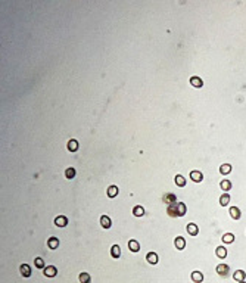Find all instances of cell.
<instances>
[{"instance_id":"1","label":"cell","mask_w":246,"mask_h":283,"mask_svg":"<svg viewBox=\"0 0 246 283\" xmlns=\"http://www.w3.org/2000/svg\"><path fill=\"white\" fill-rule=\"evenodd\" d=\"M179 200H175V202H173V204H169L168 205V210H167V212H168L169 217H179Z\"/></svg>"},{"instance_id":"30","label":"cell","mask_w":246,"mask_h":283,"mask_svg":"<svg viewBox=\"0 0 246 283\" xmlns=\"http://www.w3.org/2000/svg\"><path fill=\"white\" fill-rule=\"evenodd\" d=\"M34 264H35L37 269H46V267H44V259L40 258V257H37V258L34 259Z\"/></svg>"},{"instance_id":"23","label":"cell","mask_w":246,"mask_h":283,"mask_svg":"<svg viewBox=\"0 0 246 283\" xmlns=\"http://www.w3.org/2000/svg\"><path fill=\"white\" fill-rule=\"evenodd\" d=\"M118 195V187L116 186H109V189H108V196L109 198H115V196Z\"/></svg>"},{"instance_id":"22","label":"cell","mask_w":246,"mask_h":283,"mask_svg":"<svg viewBox=\"0 0 246 283\" xmlns=\"http://www.w3.org/2000/svg\"><path fill=\"white\" fill-rule=\"evenodd\" d=\"M220 173L224 174V176H226V174H230V173H232V165H230V164H222V165L220 167Z\"/></svg>"},{"instance_id":"26","label":"cell","mask_w":246,"mask_h":283,"mask_svg":"<svg viewBox=\"0 0 246 283\" xmlns=\"http://www.w3.org/2000/svg\"><path fill=\"white\" fill-rule=\"evenodd\" d=\"M220 186H221V189L226 192V193L230 190V189H232V183H230L228 180H222L221 183H220Z\"/></svg>"},{"instance_id":"25","label":"cell","mask_w":246,"mask_h":283,"mask_svg":"<svg viewBox=\"0 0 246 283\" xmlns=\"http://www.w3.org/2000/svg\"><path fill=\"white\" fill-rule=\"evenodd\" d=\"M175 184L180 186V187L186 186V179H184L181 174H177V176H175Z\"/></svg>"},{"instance_id":"7","label":"cell","mask_w":246,"mask_h":283,"mask_svg":"<svg viewBox=\"0 0 246 283\" xmlns=\"http://www.w3.org/2000/svg\"><path fill=\"white\" fill-rule=\"evenodd\" d=\"M100 224H102L103 229H111L112 221H111V218H109L108 215H102V217H100Z\"/></svg>"},{"instance_id":"11","label":"cell","mask_w":246,"mask_h":283,"mask_svg":"<svg viewBox=\"0 0 246 283\" xmlns=\"http://www.w3.org/2000/svg\"><path fill=\"white\" fill-rule=\"evenodd\" d=\"M174 243H175V248L179 249V251H181V249H184V246H186V240H184V238L179 236V238H175Z\"/></svg>"},{"instance_id":"15","label":"cell","mask_w":246,"mask_h":283,"mask_svg":"<svg viewBox=\"0 0 246 283\" xmlns=\"http://www.w3.org/2000/svg\"><path fill=\"white\" fill-rule=\"evenodd\" d=\"M230 215H232L233 220H239L242 217V212L237 206H232V208H230Z\"/></svg>"},{"instance_id":"4","label":"cell","mask_w":246,"mask_h":283,"mask_svg":"<svg viewBox=\"0 0 246 283\" xmlns=\"http://www.w3.org/2000/svg\"><path fill=\"white\" fill-rule=\"evenodd\" d=\"M55 224L58 226V227H65L68 224V218L65 215H58L56 218H55Z\"/></svg>"},{"instance_id":"32","label":"cell","mask_w":246,"mask_h":283,"mask_svg":"<svg viewBox=\"0 0 246 283\" xmlns=\"http://www.w3.org/2000/svg\"><path fill=\"white\" fill-rule=\"evenodd\" d=\"M239 283H246V282H239Z\"/></svg>"},{"instance_id":"29","label":"cell","mask_w":246,"mask_h":283,"mask_svg":"<svg viewBox=\"0 0 246 283\" xmlns=\"http://www.w3.org/2000/svg\"><path fill=\"white\" fill-rule=\"evenodd\" d=\"M78 279H80V283H90V274L88 273H81Z\"/></svg>"},{"instance_id":"28","label":"cell","mask_w":246,"mask_h":283,"mask_svg":"<svg viewBox=\"0 0 246 283\" xmlns=\"http://www.w3.org/2000/svg\"><path fill=\"white\" fill-rule=\"evenodd\" d=\"M65 177H67V179H74V177H75V170H74L72 167H69V168L65 170Z\"/></svg>"},{"instance_id":"10","label":"cell","mask_w":246,"mask_h":283,"mask_svg":"<svg viewBox=\"0 0 246 283\" xmlns=\"http://www.w3.org/2000/svg\"><path fill=\"white\" fill-rule=\"evenodd\" d=\"M215 255L221 259L226 258L227 257V248H224V246H217V248H215Z\"/></svg>"},{"instance_id":"5","label":"cell","mask_w":246,"mask_h":283,"mask_svg":"<svg viewBox=\"0 0 246 283\" xmlns=\"http://www.w3.org/2000/svg\"><path fill=\"white\" fill-rule=\"evenodd\" d=\"M44 274L47 276V277H55L56 274H58V270L55 265H47L46 269H44Z\"/></svg>"},{"instance_id":"19","label":"cell","mask_w":246,"mask_h":283,"mask_svg":"<svg viewBox=\"0 0 246 283\" xmlns=\"http://www.w3.org/2000/svg\"><path fill=\"white\" fill-rule=\"evenodd\" d=\"M111 255L114 257V258H120V255H121V248H120V245H114L111 248Z\"/></svg>"},{"instance_id":"24","label":"cell","mask_w":246,"mask_h":283,"mask_svg":"<svg viewBox=\"0 0 246 283\" xmlns=\"http://www.w3.org/2000/svg\"><path fill=\"white\" fill-rule=\"evenodd\" d=\"M133 214H134L136 217H142V215L145 214V208H143V206H140V205L134 206V208H133Z\"/></svg>"},{"instance_id":"18","label":"cell","mask_w":246,"mask_h":283,"mask_svg":"<svg viewBox=\"0 0 246 283\" xmlns=\"http://www.w3.org/2000/svg\"><path fill=\"white\" fill-rule=\"evenodd\" d=\"M190 84H192L193 87H198L199 88V87H202V86H203V81L199 77H192V78H190Z\"/></svg>"},{"instance_id":"13","label":"cell","mask_w":246,"mask_h":283,"mask_svg":"<svg viewBox=\"0 0 246 283\" xmlns=\"http://www.w3.org/2000/svg\"><path fill=\"white\" fill-rule=\"evenodd\" d=\"M187 233L190 234V236H196V234L199 233L198 226L193 224V223H189V224H187Z\"/></svg>"},{"instance_id":"12","label":"cell","mask_w":246,"mask_h":283,"mask_svg":"<svg viewBox=\"0 0 246 283\" xmlns=\"http://www.w3.org/2000/svg\"><path fill=\"white\" fill-rule=\"evenodd\" d=\"M146 259H147V263H149V264H158L159 257L155 254V252H149V254L146 255Z\"/></svg>"},{"instance_id":"3","label":"cell","mask_w":246,"mask_h":283,"mask_svg":"<svg viewBox=\"0 0 246 283\" xmlns=\"http://www.w3.org/2000/svg\"><path fill=\"white\" fill-rule=\"evenodd\" d=\"M190 179H192L195 183H201L203 180V174L201 171H190Z\"/></svg>"},{"instance_id":"14","label":"cell","mask_w":246,"mask_h":283,"mask_svg":"<svg viewBox=\"0 0 246 283\" xmlns=\"http://www.w3.org/2000/svg\"><path fill=\"white\" fill-rule=\"evenodd\" d=\"M19 270H21V274H22L24 277H29V276H31V267H29L28 264H22Z\"/></svg>"},{"instance_id":"21","label":"cell","mask_w":246,"mask_h":283,"mask_svg":"<svg viewBox=\"0 0 246 283\" xmlns=\"http://www.w3.org/2000/svg\"><path fill=\"white\" fill-rule=\"evenodd\" d=\"M222 242H224V243H233V242H234V234L233 233L222 234Z\"/></svg>"},{"instance_id":"17","label":"cell","mask_w":246,"mask_h":283,"mask_svg":"<svg viewBox=\"0 0 246 283\" xmlns=\"http://www.w3.org/2000/svg\"><path fill=\"white\" fill-rule=\"evenodd\" d=\"M128 248H130V251H133V252H139V251H140V245H139L137 240L131 239L130 242H128Z\"/></svg>"},{"instance_id":"9","label":"cell","mask_w":246,"mask_h":283,"mask_svg":"<svg viewBox=\"0 0 246 283\" xmlns=\"http://www.w3.org/2000/svg\"><path fill=\"white\" fill-rule=\"evenodd\" d=\"M47 246L50 249H56L59 246V239L58 238H55V236H50L47 239Z\"/></svg>"},{"instance_id":"31","label":"cell","mask_w":246,"mask_h":283,"mask_svg":"<svg viewBox=\"0 0 246 283\" xmlns=\"http://www.w3.org/2000/svg\"><path fill=\"white\" fill-rule=\"evenodd\" d=\"M184 214H186V204L180 202L179 204V217H183Z\"/></svg>"},{"instance_id":"2","label":"cell","mask_w":246,"mask_h":283,"mask_svg":"<svg viewBox=\"0 0 246 283\" xmlns=\"http://www.w3.org/2000/svg\"><path fill=\"white\" fill-rule=\"evenodd\" d=\"M228 271H230V267H228L227 264H218L217 265V273L220 274V276H222V277H226L227 274H228Z\"/></svg>"},{"instance_id":"6","label":"cell","mask_w":246,"mask_h":283,"mask_svg":"<svg viewBox=\"0 0 246 283\" xmlns=\"http://www.w3.org/2000/svg\"><path fill=\"white\" fill-rule=\"evenodd\" d=\"M233 279H234L236 282H245L246 273L243 270H237V271H234V274H233Z\"/></svg>"},{"instance_id":"20","label":"cell","mask_w":246,"mask_h":283,"mask_svg":"<svg viewBox=\"0 0 246 283\" xmlns=\"http://www.w3.org/2000/svg\"><path fill=\"white\" fill-rule=\"evenodd\" d=\"M78 149V142L75 139H71V140L68 142V151L71 152H75Z\"/></svg>"},{"instance_id":"27","label":"cell","mask_w":246,"mask_h":283,"mask_svg":"<svg viewBox=\"0 0 246 283\" xmlns=\"http://www.w3.org/2000/svg\"><path fill=\"white\" fill-rule=\"evenodd\" d=\"M228 202H230V195H228V193H224V195L220 198V204H221V206H227Z\"/></svg>"},{"instance_id":"16","label":"cell","mask_w":246,"mask_h":283,"mask_svg":"<svg viewBox=\"0 0 246 283\" xmlns=\"http://www.w3.org/2000/svg\"><path fill=\"white\" fill-rule=\"evenodd\" d=\"M162 200H164V202H167V204H173V202H175V200H177V196L174 195V193H165L164 195V198H162Z\"/></svg>"},{"instance_id":"8","label":"cell","mask_w":246,"mask_h":283,"mask_svg":"<svg viewBox=\"0 0 246 283\" xmlns=\"http://www.w3.org/2000/svg\"><path fill=\"white\" fill-rule=\"evenodd\" d=\"M190 277H192V280H193L195 283H201V282H203V274H202V271H192Z\"/></svg>"}]
</instances>
